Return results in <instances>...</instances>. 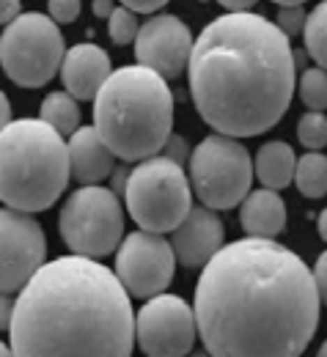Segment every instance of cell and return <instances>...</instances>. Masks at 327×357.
I'll return each mask as SVG.
<instances>
[{
    "label": "cell",
    "mask_w": 327,
    "mask_h": 357,
    "mask_svg": "<svg viewBox=\"0 0 327 357\" xmlns=\"http://www.w3.org/2000/svg\"><path fill=\"white\" fill-rule=\"evenodd\" d=\"M308 264L275 239H239L204 267L195 324L212 357H303L319 327Z\"/></svg>",
    "instance_id": "6da1fadb"
},
{
    "label": "cell",
    "mask_w": 327,
    "mask_h": 357,
    "mask_svg": "<svg viewBox=\"0 0 327 357\" xmlns=\"http://www.w3.org/2000/svg\"><path fill=\"white\" fill-rule=\"evenodd\" d=\"M190 93L201 119L226 137L273 130L291 105L294 50L261 14H223L192 42Z\"/></svg>",
    "instance_id": "7a4b0ae2"
},
{
    "label": "cell",
    "mask_w": 327,
    "mask_h": 357,
    "mask_svg": "<svg viewBox=\"0 0 327 357\" xmlns=\"http://www.w3.org/2000/svg\"><path fill=\"white\" fill-rule=\"evenodd\" d=\"M8 335L14 357H132L135 311L113 269L63 256L20 291Z\"/></svg>",
    "instance_id": "3957f363"
},
{
    "label": "cell",
    "mask_w": 327,
    "mask_h": 357,
    "mask_svg": "<svg viewBox=\"0 0 327 357\" xmlns=\"http://www.w3.org/2000/svg\"><path fill=\"white\" fill-rule=\"evenodd\" d=\"M93 130L124 162L157 157L174 135L168 80L143 66H121L93 99Z\"/></svg>",
    "instance_id": "277c9868"
},
{
    "label": "cell",
    "mask_w": 327,
    "mask_h": 357,
    "mask_svg": "<svg viewBox=\"0 0 327 357\" xmlns=\"http://www.w3.org/2000/svg\"><path fill=\"white\" fill-rule=\"evenodd\" d=\"M72 178L66 137L42 119H17L0 132V201L14 212H45Z\"/></svg>",
    "instance_id": "5b68a950"
},
{
    "label": "cell",
    "mask_w": 327,
    "mask_h": 357,
    "mask_svg": "<svg viewBox=\"0 0 327 357\" xmlns=\"http://www.w3.org/2000/svg\"><path fill=\"white\" fill-rule=\"evenodd\" d=\"M127 209L140 231L146 234H174L179 223L192 209V190L182 165L157 154L151 160L138 162L124 190Z\"/></svg>",
    "instance_id": "8992f818"
},
{
    "label": "cell",
    "mask_w": 327,
    "mask_h": 357,
    "mask_svg": "<svg viewBox=\"0 0 327 357\" xmlns=\"http://www.w3.org/2000/svg\"><path fill=\"white\" fill-rule=\"evenodd\" d=\"M66 55L63 33L39 11L20 14L0 33V66L11 83L22 89H42L61 72Z\"/></svg>",
    "instance_id": "52a82bcc"
},
{
    "label": "cell",
    "mask_w": 327,
    "mask_h": 357,
    "mask_svg": "<svg viewBox=\"0 0 327 357\" xmlns=\"http://www.w3.org/2000/svg\"><path fill=\"white\" fill-rule=\"evenodd\" d=\"M61 239L66 248L80 256L99 261L119 250L124 236V212L121 201L110 187H77L61 215H58Z\"/></svg>",
    "instance_id": "ba28073f"
},
{
    "label": "cell",
    "mask_w": 327,
    "mask_h": 357,
    "mask_svg": "<svg viewBox=\"0 0 327 357\" xmlns=\"http://www.w3.org/2000/svg\"><path fill=\"white\" fill-rule=\"evenodd\" d=\"M253 181L250 151L226 135L204 137L190 154V187H195L201 204L212 212L239 206Z\"/></svg>",
    "instance_id": "9c48e42d"
},
{
    "label": "cell",
    "mask_w": 327,
    "mask_h": 357,
    "mask_svg": "<svg viewBox=\"0 0 327 357\" xmlns=\"http://www.w3.org/2000/svg\"><path fill=\"white\" fill-rule=\"evenodd\" d=\"M176 256L165 236L135 231L121 239L116 250V278L130 297H160L171 286Z\"/></svg>",
    "instance_id": "30bf717a"
},
{
    "label": "cell",
    "mask_w": 327,
    "mask_h": 357,
    "mask_svg": "<svg viewBox=\"0 0 327 357\" xmlns=\"http://www.w3.org/2000/svg\"><path fill=\"white\" fill-rule=\"evenodd\" d=\"M195 335V313L176 294L151 297L135 313V341L146 357H187Z\"/></svg>",
    "instance_id": "8fae6325"
},
{
    "label": "cell",
    "mask_w": 327,
    "mask_h": 357,
    "mask_svg": "<svg viewBox=\"0 0 327 357\" xmlns=\"http://www.w3.org/2000/svg\"><path fill=\"white\" fill-rule=\"evenodd\" d=\"M47 239L33 215L0 209V294L22 291L45 267Z\"/></svg>",
    "instance_id": "7c38bea8"
},
{
    "label": "cell",
    "mask_w": 327,
    "mask_h": 357,
    "mask_svg": "<svg viewBox=\"0 0 327 357\" xmlns=\"http://www.w3.org/2000/svg\"><path fill=\"white\" fill-rule=\"evenodd\" d=\"M192 55L190 28L174 14H157L138 31L135 58L138 66L160 75L162 80L179 77Z\"/></svg>",
    "instance_id": "4fadbf2b"
},
{
    "label": "cell",
    "mask_w": 327,
    "mask_h": 357,
    "mask_svg": "<svg viewBox=\"0 0 327 357\" xmlns=\"http://www.w3.org/2000/svg\"><path fill=\"white\" fill-rule=\"evenodd\" d=\"M223 239H226V231L218 212L206 206H192L179 228L171 234V248L182 267L204 269L223 250Z\"/></svg>",
    "instance_id": "5bb4252c"
},
{
    "label": "cell",
    "mask_w": 327,
    "mask_h": 357,
    "mask_svg": "<svg viewBox=\"0 0 327 357\" xmlns=\"http://www.w3.org/2000/svg\"><path fill=\"white\" fill-rule=\"evenodd\" d=\"M113 75L110 55L96 45H75L66 50L63 63H61V80L66 86V93H72L77 102L80 99H96V93Z\"/></svg>",
    "instance_id": "9a60e30c"
},
{
    "label": "cell",
    "mask_w": 327,
    "mask_h": 357,
    "mask_svg": "<svg viewBox=\"0 0 327 357\" xmlns=\"http://www.w3.org/2000/svg\"><path fill=\"white\" fill-rule=\"evenodd\" d=\"M69 146V165L72 176L83 187H96L99 181L113 176L116 171V157L107 149V143L99 137L93 127H80L77 132L66 140Z\"/></svg>",
    "instance_id": "2e32d148"
},
{
    "label": "cell",
    "mask_w": 327,
    "mask_h": 357,
    "mask_svg": "<svg viewBox=\"0 0 327 357\" xmlns=\"http://www.w3.org/2000/svg\"><path fill=\"white\" fill-rule=\"evenodd\" d=\"M239 223L250 239H275L286 228V204L275 190H253L239 204Z\"/></svg>",
    "instance_id": "e0dca14e"
},
{
    "label": "cell",
    "mask_w": 327,
    "mask_h": 357,
    "mask_svg": "<svg viewBox=\"0 0 327 357\" xmlns=\"http://www.w3.org/2000/svg\"><path fill=\"white\" fill-rule=\"evenodd\" d=\"M294 171H297V154L289 143L283 140H270L256 151L253 160V174L261 181L264 190H283L294 181Z\"/></svg>",
    "instance_id": "ac0fdd59"
},
{
    "label": "cell",
    "mask_w": 327,
    "mask_h": 357,
    "mask_svg": "<svg viewBox=\"0 0 327 357\" xmlns=\"http://www.w3.org/2000/svg\"><path fill=\"white\" fill-rule=\"evenodd\" d=\"M39 119L50 124L61 137H72V135L80 130V107H77V99L66 91H52L42 102V113Z\"/></svg>",
    "instance_id": "d6986e66"
},
{
    "label": "cell",
    "mask_w": 327,
    "mask_h": 357,
    "mask_svg": "<svg viewBox=\"0 0 327 357\" xmlns=\"http://www.w3.org/2000/svg\"><path fill=\"white\" fill-rule=\"evenodd\" d=\"M294 184L305 198L327 195V157L322 151H308L297 160Z\"/></svg>",
    "instance_id": "ffe728a7"
},
{
    "label": "cell",
    "mask_w": 327,
    "mask_h": 357,
    "mask_svg": "<svg viewBox=\"0 0 327 357\" xmlns=\"http://www.w3.org/2000/svg\"><path fill=\"white\" fill-rule=\"evenodd\" d=\"M303 39H305V52L317 61L319 69L327 72V0L319 3V6L308 14Z\"/></svg>",
    "instance_id": "44dd1931"
},
{
    "label": "cell",
    "mask_w": 327,
    "mask_h": 357,
    "mask_svg": "<svg viewBox=\"0 0 327 357\" xmlns=\"http://www.w3.org/2000/svg\"><path fill=\"white\" fill-rule=\"evenodd\" d=\"M300 99L311 113H322L327 110V72L314 66L305 69L300 77Z\"/></svg>",
    "instance_id": "7402d4cb"
},
{
    "label": "cell",
    "mask_w": 327,
    "mask_h": 357,
    "mask_svg": "<svg viewBox=\"0 0 327 357\" xmlns=\"http://www.w3.org/2000/svg\"><path fill=\"white\" fill-rule=\"evenodd\" d=\"M297 137L308 151H322L327 146V116L325 113H305L297 121Z\"/></svg>",
    "instance_id": "603a6c76"
},
{
    "label": "cell",
    "mask_w": 327,
    "mask_h": 357,
    "mask_svg": "<svg viewBox=\"0 0 327 357\" xmlns=\"http://www.w3.org/2000/svg\"><path fill=\"white\" fill-rule=\"evenodd\" d=\"M138 17L132 14V11H127L124 6H116V11L110 14V20H107V33H110V39L116 42V45H130V42H135L138 39Z\"/></svg>",
    "instance_id": "cb8c5ba5"
},
{
    "label": "cell",
    "mask_w": 327,
    "mask_h": 357,
    "mask_svg": "<svg viewBox=\"0 0 327 357\" xmlns=\"http://www.w3.org/2000/svg\"><path fill=\"white\" fill-rule=\"evenodd\" d=\"M305 20H308V14H305L303 3H278V22L275 25H278L280 33L286 39L303 33L305 31Z\"/></svg>",
    "instance_id": "d4e9b609"
},
{
    "label": "cell",
    "mask_w": 327,
    "mask_h": 357,
    "mask_svg": "<svg viewBox=\"0 0 327 357\" xmlns=\"http://www.w3.org/2000/svg\"><path fill=\"white\" fill-rule=\"evenodd\" d=\"M47 11H50V20L55 25H66V22H75L80 17V0H50Z\"/></svg>",
    "instance_id": "484cf974"
},
{
    "label": "cell",
    "mask_w": 327,
    "mask_h": 357,
    "mask_svg": "<svg viewBox=\"0 0 327 357\" xmlns=\"http://www.w3.org/2000/svg\"><path fill=\"white\" fill-rule=\"evenodd\" d=\"M162 157H168L176 165H182V162H187V143L179 135H171L168 143H165V149H162Z\"/></svg>",
    "instance_id": "4316f807"
},
{
    "label": "cell",
    "mask_w": 327,
    "mask_h": 357,
    "mask_svg": "<svg viewBox=\"0 0 327 357\" xmlns=\"http://www.w3.org/2000/svg\"><path fill=\"white\" fill-rule=\"evenodd\" d=\"M314 283H317V291H319V300L327 305V250L317 259V264H314Z\"/></svg>",
    "instance_id": "83f0119b"
},
{
    "label": "cell",
    "mask_w": 327,
    "mask_h": 357,
    "mask_svg": "<svg viewBox=\"0 0 327 357\" xmlns=\"http://www.w3.org/2000/svg\"><path fill=\"white\" fill-rule=\"evenodd\" d=\"M162 6H165L162 0H127V3H124V8L132 11V14H154V11H160Z\"/></svg>",
    "instance_id": "f1b7e54d"
},
{
    "label": "cell",
    "mask_w": 327,
    "mask_h": 357,
    "mask_svg": "<svg viewBox=\"0 0 327 357\" xmlns=\"http://www.w3.org/2000/svg\"><path fill=\"white\" fill-rule=\"evenodd\" d=\"M22 14V6L17 0H0V25H11Z\"/></svg>",
    "instance_id": "f546056e"
},
{
    "label": "cell",
    "mask_w": 327,
    "mask_h": 357,
    "mask_svg": "<svg viewBox=\"0 0 327 357\" xmlns=\"http://www.w3.org/2000/svg\"><path fill=\"white\" fill-rule=\"evenodd\" d=\"M11 316H14V300L8 294H0V330H8Z\"/></svg>",
    "instance_id": "4dcf8cb0"
},
{
    "label": "cell",
    "mask_w": 327,
    "mask_h": 357,
    "mask_svg": "<svg viewBox=\"0 0 327 357\" xmlns=\"http://www.w3.org/2000/svg\"><path fill=\"white\" fill-rule=\"evenodd\" d=\"M11 124V105H8V96L0 91V132Z\"/></svg>",
    "instance_id": "1f68e13d"
},
{
    "label": "cell",
    "mask_w": 327,
    "mask_h": 357,
    "mask_svg": "<svg viewBox=\"0 0 327 357\" xmlns=\"http://www.w3.org/2000/svg\"><path fill=\"white\" fill-rule=\"evenodd\" d=\"M127 176H130V171H113V192L116 195H124V190H127Z\"/></svg>",
    "instance_id": "d6a6232c"
},
{
    "label": "cell",
    "mask_w": 327,
    "mask_h": 357,
    "mask_svg": "<svg viewBox=\"0 0 327 357\" xmlns=\"http://www.w3.org/2000/svg\"><path fill=\"white\" fill-rule=\"evenodd\" d=\"M93 11H96V17H107V20H110V14L116 11V6L107 3V0H96V3H93Z\"/></svg>",
    "instance_id": "836d02e7"
},
{
    "label": "cell",
    "mask_w": 327,
    "mask_h": 357,
    "mask_svg": "<svg viewBox=\"0 0 327 357\" xmlns=\"http://www.w3.org/2000/svg\"><path fill=\"white\" fill-rule=\"evenodd\" d=\"M317 228H319V236L327 242V209L319 215V220H317Z\"/></svg>",
    "instance_id": "e575fe53"
},
{
    "label": "cell",
    "mask_w": 327,
    "mask_h": 357,
    "mask_svg": "<svg viewBox=\"0 0 327 357\" xmlns=\"http://www.w3.org/2000/svg\"><path fill=\"white\" fill-rule=\"evenodd\" d=\"M0 357H14L11 355V347H6L3 341H0Z\"/></svg>",
    "instance_id": "d590c367"
},
{
    "label": "cell",
    "mask_w": 327,
    "mask_h": 357,
    "mask_svg": "<svg viewBox=\"0 0 327 357\" xmlns=\"http://www.w3.org/2000/svg\"><path fill=\"white\" fill-rule=\"evenodd\" d=\"M317 357H327V341L319 347V352H317Z\"/></svg>",
    "instance_id": "8d00e7d4"
},
{
    "label": "cell",
    "mask_w": 327,
    "mask_h": 357,
    "mask_svg": "<svg viewBox=\"0 0 327 357\" xmlns=\"http://www.w3.org/2000/svg\"><path fill=\"white\" fill-rule=\"evenodd\" d=\"M190 357H212L209 352H195V355H190Z\"/></svg>",
    "instance_id": "74e56055"
}]
</instances>
